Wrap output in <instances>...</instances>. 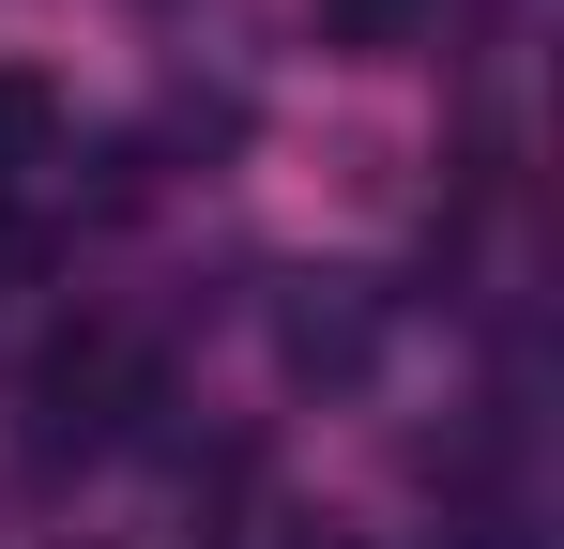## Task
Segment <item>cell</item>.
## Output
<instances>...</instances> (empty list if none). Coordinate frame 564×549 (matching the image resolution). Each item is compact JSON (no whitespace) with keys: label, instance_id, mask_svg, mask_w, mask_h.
<instances>
[{"label":"cell","instance_id":"6da1fadb","mask_svg":"<svg viewBox=\"0 0 564 549\" xmlns=\"http://www.w3.org/2000/svg\"><path fill=\"white\" fill-rule=\"evenodd\" d=\"M31 412H46V428H31L46 458H62V443H77V458L122 443V412H153V366H138V336H107V321H93V336H62V352L31 366Z\"/></svg>","mask_w":564,"mask_h":549},{"label":"cell","instance_id":"7a4b0ae2","mask_svg":"<svg viewBox=\"0 0 564 549\" xmlns=\"http://www.w3.org/2000/svg\"><path fill=\"white\" fill-rule=\"evenodd\" d=\"M275 366L305 381V397H367L381 290H367V274H290V290H275Z\"/></svg>","mask_w":564,"mask_h":549},{"label":"cell","instance_id":"3957f363","mask_svg":"<svg viewBox=\"0 0 564 549\" xmlns=\"http://www.w3.org/2000/svg\"><path fill=\"white\" fill-rule=\"evenodd\" d=\"M62 138H77V122H62V77H46V62H0V198L62 169Z\"/></svg>","mask_w":564,"mask_h":549},{"label":"cell","instance_id":"277c9868","mask_svg":"<svg viewBox=\"0 0 564 549\" xmlns=\"http://www.w3.org/2000/svg\"><path fill=\"white\" fill-rule=\"evenodd\" d=\"M321 31H336V46H397V31H412V0H321Z\"/></svg>","mask_w":564,"mask_h":549}]
</instances>
